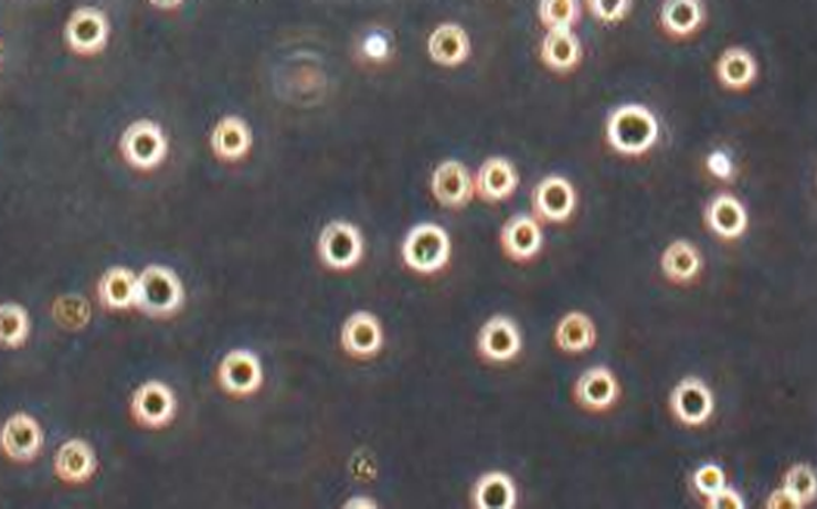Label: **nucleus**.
I'll list each match as a JSON object with an SVG mask.
<instances>
[{
    "label": "nucleus",
    "instance_id": "29",
    "mask_svg": "<svg viewBox=\"0 0 817 509\" xmlns=\"http://www.w3.org/2000/svg\"><path fill=\"white\" fill-rule=\"evenodd\" d=\"M783 488L788 490L804 507L814 502L817 483L813 467L808 464L789 467L783 479Z\"/></svg>",
    "mask_w": 817,
    "mask_h": 509
},
{
    "label": "nucleus",
    "instance_id": "22",
    "mask_svg": "<svg viewBox=\"0 0 817 509\" xmlns=\"http://www.w3.org/2000/svg\"><path fill=\"white\" fill-rule=\"evenodd\" d=\"M471 499L479 509H512L517 503L516 484L503 471H489L475 483Z\"/></svg>",
    "mask_w": 817,
    "mask_h": 509
},
{
    "label": "nucleus",
    "instance_id": "31",
    "mask_svg": "<svg viewBox=\"0 0 817 509\" xmlns=\"http://www.w3.org/2000/svg\"><path fill=\"white\" fill-rule=\"evenodd\" d=\"M29 332L28 314L20 305L6 304L2 307V339L7 346L15 347L26 339Z\"/></svg>",
    "mask_w": 817,
    "mask_h": 509
},
{
    "label": "nucleus",
    "instance_id": "37",
    "mask_svg": "<svg viewBox=\"0 0 817 509\" xmlns=\"http://www.w3.org/2000/svg\"><path fill=\"white\" fill-rule=\"evenodd\" d=\"M766 508L770 509H799L804 506L789 494L785 488L774 490L765 503Z\"/></svg>",
    "mask_w": 817,
    "mask_h": 509
},
{
    "label": "nucleus",
    "instance_id": "20",
    "mask_svg": "<svg viewBox=\"0 0 817 509\" xmlns=\"http://www.w3.org/2000/svg\"><path fill=\"white\" fill-rule=\"evenodd\" d=\"M432 190L438 202L446 206H460L473 195V182L468 169L458 161L441 163L432 179Z\"/></svg>",
    "mask_w": 817,
    "mask_h": 509
},
{
    "label": "nucleus",
    "instance_id": "11",
    "mask_svg": "<svg viewBox=\"0 0 817 509\" xmlns=\"http://www.w3.org/2000/svg\"><path fill=\"white\" fill-rule=\"evenodd\" d=\"M340 344L357 360L376 357L383 347V329L376 315L357 311L347 317L340 330Z\"/></svg>",
    "mask_w": 817,
    "mask_h": 509
},
{
    "label": "nucleus",
    "instance_id": "23",
    "mask_svg": "<svg viewBox=\"0 0 817 509\" xmlns=\"http://www.w3.org/2000/svg\"><path fill=\"white\" fill-rule=\"evenodd\" d=\"M252 144V130L247 123L236 115L224 116L215 124L211 136L214 152L226 160H237L243 157Z\"/></svg>",
    "mask_w": 817,
    "mask_h": 509
},
{
    "label": "nucleus",
    "instance_id": "35",
    "mask_svg": "<svg viewBox=\"0 0 817 509\" xmlns=\"http://www.w3.org/2000/svg\"><path fill=\"white\" fill-rule=\"evenodd\" d=\"M705 499V507L712 509H742L745 507L744 499L739 495V491L728 486Z\"/></svg>",
    "mask_w": 817,
    "mask_h": 509
},
{
    "label": "nucleus",
    "instance_id": "5",
    "mask_svg": "<svg viewBox=\"0 0 817 509\" xmlns=\"http://www.w3.org/2000/svg\"><path fill=\"white\" fill-rule=\"evenodd\" d=\"M110 35V23L106 13L96 6H79L72 11L64 24L66 44L82 55L102 52Z\"/></svg>",
    "mask_w": 817,
    "mask_h": 509
},
{
    "label": "nucleus",
    "instance_id": "13",
    "mask_svg": "<svg viewBox=\"0 0 817 509\" xmlns=\"http://www.w3.org/2000/svg\"><path fill=\"white\" fill-rule=\"evenodd\" d=\"M135 418L147 427H162L177 412V399L165 383L151 381L137 389L131 400Z\"/></svg>",
    "mask_w": 817,
    "mask_h": 509
},
{
    "label": "nucleus",
    "instance_id": "27",
    "mask_svg": "<svg viewBox=\"0 0 817 509\" xmlns=\"http://www.w3.org/2000/svg\"><path fill=\"white\" fill-rule=\"evenodd\" d=\"M94 450L81 439L66 442L55 457V470L60 477L70 483L87 480L95 471Z\"/></svg>",
    "mask_w": 817,
    "mask_h": 509
},
{
    "label": "nucleus",
    "instance_id": "19",
    "mask_svg": "<svg viewBox=\"0 0 817 509\" xmlns=\"http://www.w3.org/2000/svg\"><path fill=\"white\" fill-rule=\"evenodd\" d=\"M756 57L742 45H731L723 50L715 63L717 78L724 88L746 89L757 77Z\"/></svg>",
    "mask_w": 817,
    "mask_h": 509
},
{
    "label": "nucleus",
    "instance_id": "30",
    "mask_svg": "<svg viewBox=\"0 0 817 509\" xmlns=\"http://www.w3.org/2000/svg\"><path fill=\"white\" fill-rule=\"evenodd\" d=\"M541 22L550 29H572L581 15V6L573 0H554V2H541L539 6Z\"/></svg>",
    "mask_w": 817,
    "mask_h": 509
},
{
    "label": "nucleus",
    "instance_id": "17",
    "mask_svg": "<svg viewBox=\"0 0 817 509\" xmlns=\"http://www.w3.org/2000/svg\"><path fill=\"white\" fill-rule=\"evenodd\" d=\"M661 271L675 285H689L703 271L704 258L693 242L679 238L664 250L660 257Z\"/></svg>",
    "mask_w": 817,
    "mask_h": 509
},
{
    "label": "nucleus",
    "instance_id": "9",
    "mask_svg": "<svg viewBox=\"0 0 817 509\" xmlns=\"http://www.w3.org/2000/svg\"><path fill=\"white\" fill-rule=\"evenodd\" d=\"M263 375L261 360L248 349L231 350L219 367L221 386L235 396L254 394L262 386Z\"/></svg>",
    "mask_w": 817,
    "mask_h": 509
},
{
    "label": "nucleus",
    "instance_id": "6",
    "mask_svg": "<svg viewBox=\"0 0 817 509\" xmlns=\"http://www.w3.org/2000/svg\"><path fill=\"white\" fill-rule=\"evenodd\" d=\"M669 405L672 415L681 424L700 427L710 421L714 412V397L702 379L688 375L672 389Z\"/></svg>",
    "mask_w": 817,
    "mask_h": 509
},
{
    "label": "nucleus",
    "instance_id": "34",
    "mask_svg": "<svg viewBox=\"0 0 817 509\" xmlns=\"http://www.w3.org/2000/svg\"><path fill=\"white\" fill-rule=\"evenodd\" d=\"M587 7L592 14L604 22H616L624 19L633 7L628 0H618V2H608V0H594L588 2Z\"/></svg>",
    "mask_w": 817,
    "mask_h": 509
},
{
    "label": "nucleus",
    "instance_id": "25",
    "mask_svg": "<svg viewBox=\"0 0 817 509\" xmlns=\"http://www.w3.org/2000/svg\"><path fill=\"white\" fill-rule=\"evenodd\" d=\"M519 182L513 165L502 157H491L480 167L477 178L478 193L488 202L510 197Z\"/></svg>",
    "mask_w": 817,
    "mask_h": 509
},
{
    "label": "nucleus",
    "instance_id": "1",
    "mask_svg": "<svg viewBox=\"0 0 817 509\" xmlns=\"http://www.w3.org/2000/svg\"><path fill=\"white\" fill-rule=\"evenodd\" d=\"M660 136V124L646 105L625 104L615 108L606 123V138L624 155H641L651 149Z\"/></svg>",
    "mask_w": 817,
    "mask_h": 509
},
{
    "label": "nucleus",
    "instance_id": "12",
    "mask_svg": "<svg viewBox=\"0 0 817 509\" xmlns=\"http://www.w3.org/2000/svg\"><path fill=\"white\" fill-rule=\"evenodd\" d=\"M704 222L715 236L730 241L744 235L749 215L744 203L736 195L721 191L708 200Z\"/></svg>",
    "mask_w": 817,
    "mask_h": 509
},
{
    "label": "nucleus",
    "instance_id": "36",
    "mask_svg": "<svg viewBox=\"0 0 817 509\" xmlns=\"http://www.w3.org/2000/svg\"><path fill=\"white\" fill-rule=\"evenodd\" d=\"M707 167L713 177L724 181L731 180L735 174V167H733L731 158L721 149L713 150L712 153L708 155Z\"/></svg>",
    "mask_w": 817,
    "mask_h": 509
},
{
    "label": "nucleus",
    "instance_id": "16",
    "mask_svg": "<svg viewBox=\"0 0 817 509\" xmlns=\"http://www.w3.org/2000/svg\"><path fill=\"white\" fill-rule=\"evenodd\" d=\"M705 20L707 4L702 0H666L658 12L661 29L673 39L694 35Z\"/></svg>",
    "mask_w": 817,
    "mask_h": 509
},
{
    "label": "nucleus",
    "instance_id": "33",
    "mask_svg": "<svg viewBox=\"0 0 817 509\" xmlns=\"http://www.w3.org/2000/svg\"><path fill=\"white\" fill-rule=\"evenodd\" d=\"M693 483L698 494L708 498L726 486V474L720 466L707 464L696 471Z\"/></svg>",
    "mask_w": 817,
    "mask_h": 509
},
{
    "label": "nucleus",
    "instance_id": "32",
    "mask_svg": "<svg viewBox=\"0 0 817 509\" xmlns=\"http://www.w3.org/2000/svg\"><path fill=\"white\" fill-rule=\"evenodd\" d=\"M54 315L68 328H79L89 316L87 300L78 295H68L56 300Z\"/></svg>",
    "mask_w": 817,
    "mask_h": 509
},
{
    "label": "nucleus",
    "instance_id": "14",
    "mask_svg": "<svg viewBox=\"0 0 817 509\" xmlns=\"http://www.w3.org/2000/svg\"><path fill=\"white\" fill-rule=\"evenodd\" d=\"M532 203L540 220L564 222L574 211L575 191L569 180L552 174L538 183L533 190Z\"/></svg>",
    "mask_w": 817,
    "mask_h": 509
},
{
    "label": "nucleus",
    "instance_id": "8",
    "mask_svg": "<svg viewBox=\"0 0 817 509\" xmlns=\"http://www.w3.org/2000/svg\"><path fill=\"white\" fill-rule=\"evenodd\" d=\"M319 253L330 268L344 271L352 268L361 261L363 238L354 224L333 221L321 232Z\"/></svg>",
    "mask_w": 817,
    "mask_h": 509
},
{
    "label": "nucleus",
    "instance_id": "24",
    "mask_svg": "<svg viewBox=\"0 0 817 509\" xmlns=\"http://www.w3.org/2000/svg\"><path fill=\"white\" fill-rule=\"evenodd\" d=\"M582 45L577 35L569 28L550 29L541 44V57L550 68L566 72L581 61Z\"/></svg>",
    "mask_w": 817,
    "mask_h": 509
},
{
    "label": "nucleus",
    "instance_id": "3",
    "mask_svg": "<svg viewBox=\"0 0 817 509\" xmlns=\"http://www.w3.org/2000/svg\"><path fill=\"white\" fill-rule=\"evenodd\" d=\"M452 254V241L437 224L415 225L403 244V257L408 268L431 274L444 268Z\"/></svg>",
    "mask_w": 817,
    "mask_h": 509
},
{
    "label": "nucleus",
    "instance_id": "4",
    "mask_svg": "<svg viewBox=\"0 0 817 509\" xmlns=\"http://www.w3.org/2000/svg\"><path fill=\"white\" fill-rule=\"evenodd\" d=\"M119 148L125 161L132 167L151 170L165 160L169 144L160 124L140 118L123 130Z\"/></svg>",
    "mask_w": 817,
    "mask_h": 509
},
{
    "label": "nucleus",
    "instance_id": "28",
    "mask_svg": "<svg viewBox=\"0 0 817 509\" xmlns=\"http://www.w3.org/2000/svg\"><path fill=\"white\" fill-rule=\"evenodd\" d=\"M428 49L431 56L437 63L455 65L461 63L469 54V38L463 28L456 23L441 24L433 31Z\"/></svg>",
    "mask_w": 817,
    "mask_h": 509
},
{
    "label": "nucleus",
    "instance_id": "18",
    "mask_svg": "<svg viewBox=\"0 0 817 509\" xmlns=\"http://www.w3.org/2000/svg\"><path fill=\"white\" fill-rule=\"evenodd\" d=\"M43 445V433L35 420L19 413L7 421L2 433L6 454L17 462H29Z\"/></svg>",
    "mask_w": 817,
    "mask_h": 509
},
{
    "label": "nucleus",
    "instance_id": "21",
    "mask_svg": "<svg viewBox=\"0 0 817 509\" xmlns=\"http://www.w3.org/2000/svg\"><path fill=\"white\" fill-rule=\"evenodd\" d=\"M554 341L564 353L580 354L595 347L597 330L591 317L581 311L565 314L556 324Z\"/></svg>",
    "mask_w": 817,
    "mask_h": 509
},
{
    "label": "nucleus",
    "instance_id": "7",
    "mask_svg": "<svg viewBox=\"0 0 817 509\" xmlns=\"http://www.w3.org/2000/svg\"><path fill=\"white\" fill-rule=\"evenodd\" d=\"M521 348V332L511 317L491 316L478 332V353L488 363L511 362L520 354Z\"/></svg>",
    "mask_w": 817,
    "mask_h": 509
},
{
    "label": "nucleus",
    "instance_id": "15",
    "mask_svg": "<svg viewBox=\"0 0 817 509\" xmlns=\"http://www.w3.org/2000/svg\"><path fill=\"white\" fill-rule=\"evenodd\" d=\"M505 254L514 262H528L543 246V231L531 215L517 214L508 220L500 232Z\"/></svg>",
    "mask_w": 817,
    "mask_h": 509
},
{
    "label": "nucleus",
    "instance_id": "10",
    "mask_svg": "<svg viewBox=\"0 0 817 509\" xmlns=\"http://www.w3.org/2000/svg\"><path fill=\"white\" fill-rule=\"evenodd\" d=\"M573 396L575 403L588 412H605L619 400V381L607 367H591L575 381Z\"/></svg>",
    "mask_w": 817,
    "mask_h": 509
},
{
    "label": "nucleus",
    "instance_id": "2",
    "mask_svg": "<svg viewBox=\"0 0 817 509\" xmlns=\"http://www.w3.org/2000/svg\"><path fill=\"white\" fill-rule=\"evenodd\" d=\"M185 298L178 274L163 265H149L138 275L136 306L147 315L170 316Z\"/></svg>",
    "mask_w": 817,
    "mask_h": 509
},
{
    "label": "nucleus",
    "instance_id": "26",
    "mask_svg": "<svg viewBox=\"0 0 817 509\" xmlns=\"http://www.w3.org/2000/svg\"><path fill=\"white\" fill-rule=\"evenodd\" d=\"M138 277L125 266H114L99 279L98 295L102 303L113 310L136 305Z\"/></svg>",
    "mask_w": 817,
    "mask_h": 509
}]
</instances>
